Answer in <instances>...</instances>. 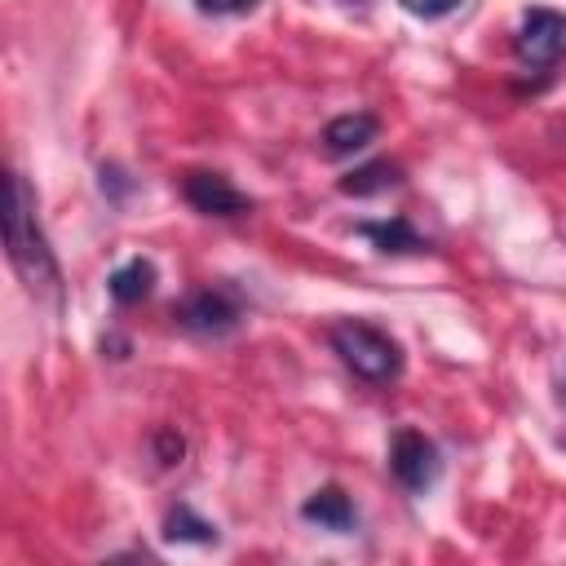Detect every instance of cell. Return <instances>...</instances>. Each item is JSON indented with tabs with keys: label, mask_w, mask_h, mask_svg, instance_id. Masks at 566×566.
Here are the masks:
<instances>
[{
	"label": "cell",
	"mask_w": 566,
	"mask_h": 566,
	"mask_svg": "<svg viewBox=\"0 0 566 566\" xmlns=\"http://www.w3.org/2000/svg\"><path fill=\"white\" fill-rule=\"evenodd\" d=\"M9 190H13V203H9V261H13V270L22 274V283L31 292H49L53 296L62 279H57V261H53L49 239H44L40 217H35V195H31L27 177H18V172H13Z\"/></svg>",
	"instance_id": "cell-1"
},
{
	"label": "cell",
	"mask_w": 566,
	"mask_h": 566,
	"mask_svg": "<svg viewBox=\"0 0 566 566\" xmlns=\"http://www.w3.org/2000/svg\"><path fill=\"white\" fill-rule=\"evenodd\" d=\"M332 349L340 354V363H345L354 376H363V380H371V385L394 380V376L402 371V349H398V340H394L389 332L363 323V318L336 323V327H332Z\"/></svg>",
	"instance_id": "cell-2"
},
{
	"label": "cell",
	"mask_w": 566,
	"mask_h": 566,
	"mask_svg": "<svg viewBox=\"0 0 566 566\" xmlns=\"http://www.w3.org/2000/svg\"><path fill=\"white\" fill-rule=\"evenodd\" d=\"M389 469L407 491H429L442 473V460H438V447L424 433L398 429L394 442H389Z\"/></svg>",
	"instance_id": "cell-3"
},
{
	"label": "cell",
	"mask_w": 566,
	"mask_h": 566,
	"mask_svg": "<svg viewBox=\"0 0 566 566\" xmlns=\"http://www.w3.org/2000/svg\"><path fill=\"white\" fill-rule=\"evenodd\" d=\"M566 49V18L553 9H531L517 27V57L526 66H553Z\"/></svg>",
	"instance_id": "cell-4"
},
{
	"label": "cell",
	"mask_w": 566,
	"mask_h": 566,
	"mask_svg": "<svg viewBox=\"0 0 566 566\" xmlns=\"http://www.w3.org/2000/svg\"><path fill=\"white\" fill-rule=\"evenodd\" d=\"M177 323L186 332H199V336H221L239 323V305L221 287H203V292H190L177 305Z\"/></svg>",
	"instance_id": "cell-5"
},
{
	"label": "cell",
	"mask_w": 566,
	"mask_h": 566,
	"mask_svg": "<svg viewBox=\"0 0 566 566\" xmlns=\"http://www.w3.org/2000/svg\"><path fill=\"white\" fill-rule=\"evenodd\" d=\"M181 190H186V199H190L199 212H208V217H239V212H248V195L234 190L221 172H190Z\"/></svg>",
	"instance_id": "cell-6"
},
{
	"label": "cell",
	"mask_w": 566,
	"mask_h": 566,
	"mask_svg": "<svg viewBox=\"0 0 566 566\" xmlns=\"http://www.w3.org/2000/svg\"><path fill=\"white\" fill-rule=\"evenodd\" d=\"M376 133H380V124H376V115H367V111L336 115V119L323 128V150H327L332 159H345V155H354V150L371 146V142H376Z\"/></svg>",
	"instance_id": "cell-7"
},
{
	"label": "cell",
	"mask_w": 566,
	"mask_h": 566,
	"mask_svg": "<svg viewBox=\"0 0 566 566\" xmlns=\"http://www.w3.org/2000/svg\"><path fill=\"white\" fill-rule=\"evenodd\" d=\"M301 517L305 522H318L327 531H349L354 526V504H349V495L340 486H323V491H314L301 504Z\"/></svg>",
	"instance_id": "cell-8"
},
{
	"label": "cell",
	"mask_w": 566,
	"mask_h": 566,
	"mask_svg": "<svg viewBox=\"0 0 566 566\" xmlns=\"http://www.w3.org/2000/svg\"><path fill=\"white\" fill-rule=\"evenodd\" d=\"M150 287H155V265H150V261H142V256L124 261V265L111 274V296H115L119 305H133V301H142Z\"/></svg>",
	"instance_id": "cell-9"
},
{
	"label": "cell",
	"mask_w": 566,
	"mask_h": 566,
	"mask_svg": "<svg viewBox=\"0 0 566 566\" xmlns=\"http://www.w3.org/2000/svg\"><path fill=\"white\" fill-rule=\"evenodd\" d=\"M389 186H398V168H394L389 159L363 164V168H354V172L340 181L345 195H376V190H389Z\"/></svg>",
	"instance_id": "cell-10"
},
{
	"label": "cell",
	"mask_w": 566,
	"mask_h": 566,
	"mask_svg": "<svg viewBox=\"0 0 566 566\" xmlns=\"http://www.w3.org/2000/svg\"><path fill=\"white\" fill-rule=\"evenodd\" d=\"M358 234H367L380 252H407V248H420V239L411 234V226L407 221H367V226H358Z\"/></svg>",
	"instance_id": "cell-11"
},
{
	"label": "cell",
	"mask_w": 566,
	"mask_h": 566,
	"mask_svg": "<svg viewBox=\"0 0 566 566\" xmlns=\"http://www.w3.org/2000/svg\"><path fill=\"white\" fill-rule=\"evenodd\" d=\"M164 535H168V539H195V544H208V539H217V526L203 522V517H195L186 504H177V509L168 513V522H164Z\"/></svg>",
	"instance_id": "cell-12"
},
{
	"label": "cell",
	"mask_w": 566,
	"mask_h": 566,
	"mask_svg": "<svg viewBox=\"0 0 566 566\" xmlns=\"http://www.w3.org/2000/svg\"><path fill=\"white\" fill-rule=\"evenodd\" d=\"M398 4L416 18H447L451 9H460V0H398Z\"/></svg>",
	"instance_id": "cell-13"
},
{
	"label": "cell",
	"mask_w": 566,
	"mask_h": 566,
	"mask_svg": "<svg viewBox=\"0 0 566 566\" xmlns=\"http://www.w3.org/2000/svg\"><path fill=\"white\" fill-rule=\"evenodd\" d=\"M195 4H199L203 13H221V18H226V13H248L256 0H195Z\"/></svg>",
	"instance_id": "cell-14"
}]
</instances>
